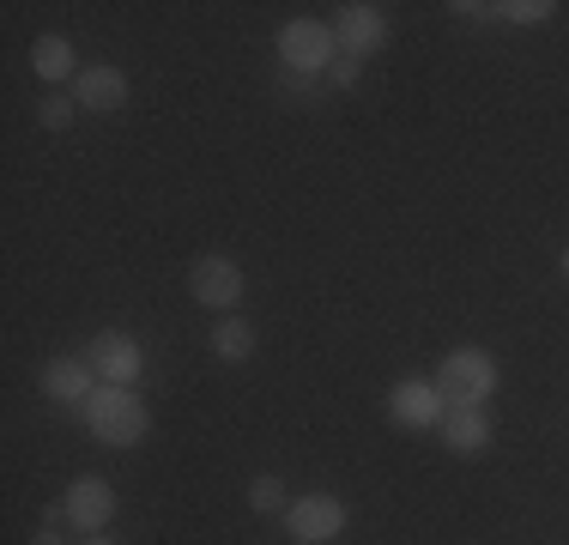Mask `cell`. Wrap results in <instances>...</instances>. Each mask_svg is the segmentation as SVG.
Listing matches in <instances>:
<instances>
[{
    "instance_id": "obj_11",
    "label": "cell",
    "mask_w": 569,
    "mask_h": 545,
    "mask_svg": "<svg viewBox=\"0 0 569 545\" xmlns=\"http://www.w3.org/2000/svg\"><path fill=\"white\" fill-rule=\"evenodd\" d=\"M437 436H442V448H449V455L472 460V455H485V448H491V418H485V406H449V413H442V425H437Z\"/></svg>"
},
{
    "instance_id": "obj_3",
    "label": "cell",
    "mask_w": 569,
    "mask_h": 545,
    "mask_svg": "<svg viewBox=\"0 0 569 545\" xmlns=\"http://www.w3.org/2000/svg\"><path fill=\"white\" fill-rule=\"evenodd\" d=\"M333 61H340V37H333L328 19H291V24H279V67L321 79Z\"/></svg>"
},
{
    "instance_id": "obj_13",
    "label": "cell",
    "mask_w": 569,
    "mask_h": 545,
    "mask_svg": "<svg viewBox=\"0 0 569 545\" xmlns=\"http://www.w3.org/2000/svg\"><path fill=\"white\" fill-rule=\"evenodd\" d=\"M79 54L73 43H67L61 31H49V37H37L31 43V67H37V79H49V86H61V79H79Z\"/></svg>"
},
{
    "instance_id": "obj_17",
    "label": "cell",
    "mask_w": 569,
    "mask_h": 545,
    "mask_svg": "<svg viewBox=\"0 0 569 545\" xmlns=\"http://www.w3.org/2000/svg\"><path fill=\"white\" fill-rule=\"evenodd\" d=\"M73 116H79V103H73V98H43V103H37V121H43L49 133L73 128Z\"/></svg>"
},
{
    "instance_id": "obj_7",
    "label": "cell",
    "mask_w": 569,
    "mask_h": 545,
    "mask_svg": "<svg viewBox=\"0 0 569 545\" xmlns=\"http://www.w3.org/2000/svg\"><path fill=\"white\" fill-rule=\"evenodd\" d=\"M442 413H449V400H442V388L425 376H406L388 388V418H395L400 430H437Z\"/></svg>"
},
{
    "instance_id": "obj_6",
    "label": "cell",
    "mask_w": 569,
    "mask_h": 545,
    "mask_svg": "<svg viewBox=\"0 0 569 545\" xmlns=\"http://www.w3.org/2000/svg\"><path fill=\"white\" fill-rule=\"evenodd\" d=\"M86 364H91V376L110 382V388H133L140 370H146V351H140V339H133V334L103 327V334L86 339Z\"/></svg>"
},
{
    "instance_id": "obj_1",
    "label": "cell",
    "mask_w": 569,
    "mask_h": 545,
    "mask_svg": "<svg viewBox=\"0 0 569 545\" xmlns=\"http://www.w3.org/2000/svg\"><path fill=\"white\" fill-rule=\"evenodd\" d=\"M79 418H86V430L110 448H140L146 436H152V406L133 388H110V382L91 388V400L79 406Z\"/></svg>"
},
{
    "instance_id": "obj_15",
    "label": "cell",
    "mask_w": 569,
    "mask_h": 545,
    "mask_svg": "<svg viewBox=\"0 0 569 545\" xmlns=\"http://www.w3.org/2000/svg\"><path fill=\"white\" fill-rule=\"evenodd\" d=\"M249 509L254 515H279L284 509V485L273 479V473H261V479L249 485Z\"/></svg>"
},
{
    "instance_id": "obj_21",
    "label": "cell",
    "mask_w": 569,
    "mask_h": 545,
    "mask_svg": "<svg viewBox=\"0 0 569 545\" xmlns=\"http://www.w3.org/2000/svg\"><path fill=\"white\" fill-rule=\"evenodd\" d=\"M79 545H121V539H110V534H91V539H79Z\"/></svg>"
},
{
    "instance_id": "obj_22",
    "label": "cell",
    "mask_w": 569,
    "mask_h": 545,
    "mask_svg": "<svg viewBox=\"0 0 569 545\" xmlns=\"http://www.w3.org/2000/svg\"><path fill=\"white\" fill-rule=\"evenodd\" d=\"M558 267H563V279H569V242H563V255H558Z\"/></svg>"
},
{
    "instance_id": "obj_12",
    "label": "cell",
    "mask_w": 569,
    "mask_h": 545,
    "mask_svg": "<svg viewBox=\"0 0 569 545\" xmlns=\"http://www.w3.org/2000/svg\"><path fill=\"white\" fill-rule=\"evenodd\" d=\"M91 388H98V376H91L86 358H56V364L43 370V394H49L56 406H73V413L91 400Z\"/></svg>"
},
{
    "instance_id": "obj_19",
    "label": "cell",
    "mask_w": 569,
    "mask_h": 545,
    "mask_svg": "<svg viewBox=\"0 0 569 545\" xmlns=\"http://www.w3.org/2000/svg\"><path fill=\"white\" fill-rule=\"evenodd\" d=\"M328 79H333L340 91H351V86H358V61H351V54H340V61L328 67Z\"/></svg>"
},
{
    "instance_id": "obj_8",
    "label": "cell",
    "mask_w": 569,
    "mask_h": 545,
    "mask_svg": "<svg viewBox=\"0 0 569 545\" xmlns=\"http://www.w3.org/2000/svg\"><path fill=\"white\" fill-rule=\"evenodd\" d=\"M61 509H67V522L79 527V539H91V534H103L110 515H116V485L98 479V473H79V479L67 485Z\"/></svg>"
},
{
    "instance_id": "obj_5",
    "label": "cell",
    "mask_w": 569,
    "mask_h": 545,
    "mask_svg": "<svg viewBox=\"0 0 569 545\" xmlns=\"http://www.w3.org/2000/svg\"><path fill=\"white\" fill-rule=\"evenodd\" d=\"M242 267L230 261V255H200L194 267H188V297H194L200 309H212V316H237L242 304Z\"/></svg>"
},
{
    "instance_id": "obj_9",
    "label": "cell",
    "mask_w": 569,
    "mask_h": 545,
    "mask_svg": "<svg viewBox=\"0 0 569 545\" xmlns=\"http://www.w3.org/2000/svg\"><path fill=\"white\" fill-rule=\"evenodd\" d=\"M333 37H340V54L370 61L388 43V12L370 7V0H351V7H340V19H333Z\"/></svg>"
},
{
    "instance_id": "obj_20",
    "label": "cell",
    "mask_w": 569,
    "mask_h": 545,
    "mask_svg": "<svg viewBox=\"0 0 569 545\" xmlns=\"http://www.w3.org/2000/svg\"><path fill=\"white\" fill-rule=\"evenodd\" d=\"M31 545H67V539H61V534H56V527H43V534H37V539H31Z\"/></svg>"
},
{
    "instance_id": "obj_10",
    "label": "cell",
    "mask_w": 569,
    "mask_h": 545,
    "mask_svg": "<svg viewBox=\"0 0 569 545\" xmlns=\"http://www.w3.org/2000/svg\"><path fill=\"white\" fill-rule=\"evenodd\" d=\"M128 73L110 61H91V67H79V79H73V103L86 109V116H116L121 103H128Z\"/></svg>"
},
{
    "instance_id": "obj_16",
    "label": "cell",
    "mask_w": 569,
    "mask_h": 545,
    "mask_svg": "<svg viewBox=\"0 0 569 545\" xmlns=\"http://www.w3.org/2000/svg\"><path fill=\"white\" fill-rule=\"evenodd\" d=\"M509 24H546L551 12H558V0H509V7H497Z\"/></svg>"
},
{
    "instance_id": "obj_18",
    "label": "cell",
    "mask_w": 569,
    "mask_h": 545,
    "mask_svg": "<svg viewBox=\"0 0 569 545\" xmlns=\"http://www.w3.org/2000/svg\"><path fill=\"white\" fill-rule=\"evenodd\" d=\"M279 91H284V98H297V103H309V98H316V79H309V73H291V67H279Z\"/></svg>"
},
{
    "instance_id": "obj_14",
    "label": "cell",
    "mask_w": 569,
    "mask_h": 545,
    "mask_svg": "<svg viewBox=\"0 0 569 545\" xmlns=\"http://www.w3.org/2000/svg\"><path fill=\"white\" fill-rule=\"evenodd\" d=\"M212 351H219L224 364L254 358V327L242 321V316H219V321H212Z\"/></svg>"
},
{
    "instance_id": "obj_4",
    "label": "cell",
    "mask_w": 569,
    "mask_h": 545,
    "mask_svg": "<svg viewBox=\"0 0 569 545\" xmlns=\"http://www.w3.org/2000/svg\"><path fill=\"white\" fill-rule=\"evenodd\" d=\"M346 522H351V509L333 490H309V497L284 503V534H291V545H333L346 534Z\"/></svg>"
},
{
    "instance_id": "obj_2",
    "label": "cell",
    "mask_w": 569,
    "mask_h": 545,
    "mask_svg": "<svg viewBox=\"0 0 569 545\" xmlns=\"http://www.w3.org/2000/svg\"><path fill=\"white\" fill-rule=\"evenodd\" d=\"M430 382L442 388L449 406H485L497 394V382H503V370H497V358L485 346H455V351H442Z\"/></svg>"
}]
</instances>
